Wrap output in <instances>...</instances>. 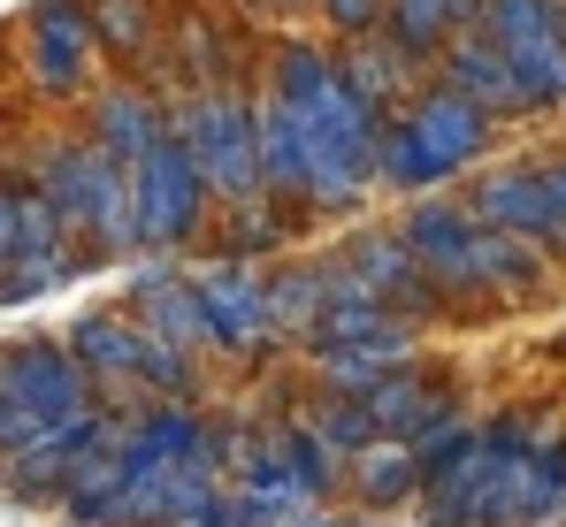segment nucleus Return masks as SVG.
<instances>
[{
  "label": "nucleus",
  "instance_id": "obj_1",
  "mask_svg": "<svg viewBox=\"0 0 566 527\" xmlns=\"http://www.w3.org/2000/svg\"><path fill=\"white\" fill-rule=\"evenodd\" d=\"M269 99L291 115V138H298V207H314V214L353 207L376 183L368 169H376L382 123L345 92L337 54L306 46V39H283L276 62H269Z\"/></svg>",
  "mask_w": 566,
  "mask_h": 527
},
{
  "label": "nucleus",
  "instance_id": "obj_2",
  "mask_svg": "<svg viewBox=\"0 0 566 527\" xmlns=\"http://www.w3.org/2000/svg\"><path fill=\"white\" fill-rule=\"evenodd\" d=\"M169 138L191 154L207 199L230 214L261 207V154H253V92L214 85V92H169Z\"/></svg>",
  "mask_w": 566,
  "mask_h": 527
},
{
  "label": "nucleus",
  "instance_id": "obj_3",
  "mask_svg": "<svg viewBox=\"0 0 566 527\" xmlns=\"http://www.w3.org/2000/svg\"><path fill=\"white\" fill-rule=\"evenodd\" d=\"M490 146V115L482 107H468L460 92L429 85L406 115H390L376 138V183H390V191H421V183H444V176H460Z\"/></svg>",
  "mask_w": 566,
  "mask_h": 527
},
{
  "label": "nucleus",
  "instance_id": "obj_4",
  "mask_svg": "<svg viewBox=\"0 0 566 527\" xmlns=\"http://www.w3.org/2000/svg\"><path fill=\"white\" fill-rule=\"evenodd\" d=\"M0 405H15V413H31V421L99 413L93 375L70 359L62 337H15V345H0Z\"/></svg>",
  "mask_w": 566,
  "mask_h": 527
},
{
  "label": "nucleus",
  "instance_id": "obj_5",
  "mask_svg": "<svg viewBox=\"0 0 566 527\" xmlns=\"http://www.w3.org/2000/svg\"><path fill=\"white\" fill-rule=\"evenodd\" d=\"M130 191H138V238L146 253H177L207 230V183L191 169V154L177 138H161L138 169H130Z\"/></svg>",
  "mask_w": 566,
  "mask_h": 527
},
{
  "label": "nucleus",
  "instance_id": "obj_6",
  "mask_svg": "<svg viewBox=\"0 0 566 527\" xmlns=\"http://www.w3.org/2000/svg\"><path fill=\"white\" fill-rule=\"evenodd\" d=\"M191 298L207 306V329H214V351H253V359H269L283 345L276 322H269V275L245 261H214L185 275Z\"/></svg>",
  "mask_w": 566,
  "mask_h": 527
},
{
  "label": "nucleus",
  "instance_id": "obj_7",
  "mask_svg": "<svg viewBox=\"0 0 566 527\" xmlns=\"http://www.w3.org/2000/svg\"><path fill=\"white\" fill-rule=\"evenodd\" d=\"M368 405V421H376V443H406V451H421V443L452 436L468 413H460V398L421 367V359H406V367H390L376 390L360 398Z\"/></svg>",
  "mask_w": 566,
  "mask_h": 527
},
{
  "label": "nucleus",
  "instance_id": "obj_8",
  "mask_svg": "<svg viewBox=\"0 0 566 527\" xmlns=\"http://www.w3.org/2000/svg\"><path fill=\"white\" fill-rule=\"evenodd\" d=\"M23 31H31L23 39V70H31V85L46 92V99H70V92L93 85L99 46H93V23H85L77 0H39Z\"/></svg>",
  "mask_w": 566,
  "mask_h": 527
},
{
  "label": "nucleus",
  "instance_id": "obj_9",
  "mask_svg": "<svg viewBox=\"0 0 566 527\" xmlns=\"http://www.w3.org/2000/svg\"><path fill=\"white\" fill-rule=\"evenodd\" d=\"M398 245L413 253V267L429 275V291H437V306H474L482 291H474V222L468 207H452V199H429V207H413L406 214V230H398Z\"/></svg>",
  "mask_w": 566,
  "mask_h": 527
},
{
  "label": "nucleus",
  "instance_id": "obj_10",
  "mask_svg": "<svg viewBox=\"0 0 566 527\" xmlns=\"http://www.w3.org/2000/svg\"><path fill=\"white\" fill-rule=\"evenodd\" d=\"M337 261L353 275V291H360L368 306H382V314H398V322H413V329L437 314V291H429V275L413 267V253L398 245V230H360Z\"/></svg>",
  "mask_w": 566,
  "mask_h": 527
},
{
  "label": "nucleus",
  "instance_id": "obj_11",
  "mask_svg": "<svg viewBox=\"0 0 566 527\" xmlns=\"http://www.w3.org/2000/svg\"><path fill=\"white\" fill-rule=\"evenodd\" d=\"M161 138H169V92L138 85V77H115L93 92V146L115 169H138Z\"/></svg>",
  "mask_w": 566,
  "mask_h": 527
},
{
  "label": "nucleus",
  "instance_id": "obj_12",
  "mask_svg": "<svg viewBox=\"0 0 566 527\" xmlns=\"http://www.w3.org/2000/svg\"><path fill=\"white\" fill-rule=\"evenodd\" d=\"M337 77H345V92H353L376 123H390V115H406V107L429 92V62H413L398 39L368 31V39H353V46L337 54Z\"/></svg>",
  "mask_w": 566,
  "mask_h": 527
},
{
  "label": "nucleus",
  "instance_id": "obj_13",
  "mask_svg": "<svg viewBox=\"0 0 566 527\" xmlns=\"http://www.w3.org/2000/svg\"><path fill=\"white\" fill-rule=\"evenodd\" d=\"M298 345L314 351V359H376V367H406L413 345H421V329L398 322V314H382V306H368V298H353V306H329Z\"/></svg>",
  "mask_w": 566,
  "mask_h": 527
},
{
  "label": "nucleus",
  "instance_id": "obj_14",
  "mask_svg": "<svg viewBox=\"0 0 566 527\" xmlns=\"http://www.w3.org/2000/svg\"><path fill=\"white\" fill-rule=\"evenodd\" d=\"M130 306H138V314H130V322H138V329H146V337H154V345H169V351H214V329H207V306H199V298H191V283H185V267H138V275H130Z\"/></svg>",
  "mask_w": 566,
  "mask_h": 527
},
{
  "label": "nucleus",
  "instance_id": "obj_15",
  "mask_svg": "<svg viewBox=\"0 0 566 527\" xmlns=\"http://www.w3.org/2000/svg\"><path fill=\"white\" fill-rule=\"evenodd\" d=\"M85 8V23H93V46L99 54H123V62H138V85H169V54H161V15H154V0H77ZM185 92V85H169Z\"/></svg>",
  "mask_w": 566,
  "mask_h": 527
},
{
  "label": "nucleus",
  "instance_id": "obj_16",
  "mask_svg": "<svg viewBox=\"0 0 566 527\" xmlns=\"http://www.w3.org/2000/svg\"><path fill=\"white\" fill-rule=\"evenodd\" d=\"M429 85L460 92L468 107H482V115H513V107H528V99H521V77H513V62H505L482 31H460V39L437 54V77H429Z\"/></svg>",
  "mask_w": 566,
  "mask_h": 527
},
{
  "label": "nucleus",
  "instance_id": "obj_17",
  "mask_svg": "<svg viewBox=\"0 0 566 527\" xmlns=\"http://www.w3.org/2000/svg\"><path fill=\"white\" fill-rule=\"evenodd\" d=\"M107 169H115V161L85 138V146H46V154H39V176H23V183H39V199L54 207L62 238H85V230H93L99 176H107Z\"/></svg>",
  "mask_w": 566,
  "mask_h": 527
},
{
  "label": "nucleus",
  "instance_id": "obj_18",
  "mask_svg": "<svg viewBox=\"0 0 566 527\" xmlns=\"http://www.w3.org/2000/svg\"><path fill=\"white\" fill-rule=\"evenodd\" d=\"M468 261H474V291L497 298V306H521V298H544V291H552V261H544V245H528V238L474 230Z\"/></svg>",
  "mask_w": 566,
  "mask_h": 527
},
{
  "label": "nucleus",
  "instance_id": "obj_19",
  "mask_svg": "<svg viewBox=\"0 0 566 527\" xmlns=\"http://www.w3.org/2000/svg\"><path fill=\"white\" fill-rule=\"evenodd\" d=\"M353 298H360V291H353L345 261H314V267L269 275V322H276V337H306L329 306H353Z\"/></svg>",
  "mask_w": 566,
  "mask_h": 527
},
{
  "label": "nucleus",
  "instance_id": "obj_20",
  "mask_svg": "<svg viewBox=\"0 0 566 527\" xmlns=\"http://www.w3.org/2000/svg\"><path fill=\"white\" fill-rule=\"evenodd\" d=\"M70 359L93 375V390H107V382H130L138 390V359H146V329L130 322V314H77L70 322Z\"/></svg>",
  "mask_w": 566,
  "mask_h": 527
},
{
  "label": "nucleus",
  "instance_id": "obj_21",
  "mask_svg": "<svg viewBox=\"0 0 566 527\" xmlns=\"http://www.w3.org/2000/svg\"><path fill=\"white\" fill-rule=\"evenodd\" d=\"M474 31L505 62H536V54L566 46V0H482L474 8Z\"/></svg>",
  "mask_w": 566,
  "mask_h": 527
},
{
  "label": "nucleus",
  "instance_id": "obj_22",
  "mask_svg": "<svg viewBox=\"0 0 566 527\" xmlns=\"http://www.w3.org/2000/svg\"><path fill=\"white\" fill-rule=\"evenodd\" d=\"M99 421H107V413H70V421H46V436L23 443V451L8 459V489H15V497H46V489H62V482H70V466H77V451L99 436Z\"/></svg>",
  "mask_w": 566,
  "mask_h": 527
},
{
  "label": "nucleus",
  "instance_id": "obj_23",
  "mask_svg": "<svg viewBox=\"0 0 566 527\" xmlns=\"http://www.w3.org/2000/svg\"><path fill=\"white\" fill-rule=\"evenodd\" d=\"M474 8L482 0H382V39H398L413 62H429L460 31H474Z\"/></svg>",
  "mask_w": 566,
  "mask_h": 527
},
{
  "label": "nucleus",
  "instance_id": "obj_24",
  "mask_svg": "<svg viewBox=\"0 0 566 527\" xmlns=\"http://www.w3.org/2000/svg\"><path fill=\"white\" fill-rule=\"evenodd\" d=\"M93 253L107 261H130V253H146V238H138V191H130V169H107L99 176V199H93Z\"/></svg>",
  "mask_w": 566,
  "mask_h": 527
},
{
  "label": "nucleus",
  "instance_id": "obj_25",
  "mask_svg": "<svg viewBox=\"0 0 566 527\" xmlns=\"http://www.w3.org/2000/svg\"><path fill=\"white\" fill-rule=\"evenodd\" d=\"M291 429H306L329 459H345V451L360 459V451L376 443V421H368V405H360V398H322V390H314V405H306Z\"/></svg>",
  "mask_w": 566,
  "mask_h": 527
},
{
  "label": "nucleus",
  "instance_id": "obj_26",
  "mask_svg": "<svg viewBox=\"0 0 566 527\" xmlns=\"http://www.w3.org/2000/svg\"><path fill=\"white\" fill-rule=\"evenodd\" d=\"M353 489H360V505H406L413 489H421V466H413V451L406 443H368L360 459H353Z\"/></svg>",
  "mask_w": 566,
  "mask_h": 527
},
{
  "label": "nucleus",
  "instance_id": "obj_27",
  "mask_svg": "<svg viewBox=\"0 0 566 527\" xmlns=\"http://www.w3.org/2000/svg\"><path fill=\"white\" fill-rule=\"evenodd\" d=\"M269 436H276V459L291 466V482H298V497H306V505H322V497L337 489V459H329L322 443L306 436V429H291V421H283V429H269Z\"/></svg>",
  "mask_w": 566,
  "mask_h": 527
},
{
  "label": "nucleus",
  "instance_id": "obj_28",
  "mask_svg": "<svg viewBox=\"0 0 566 527\" xmlns=\"http://www.w3.org/2000/svg\"><path fill=\"white\" fill-rule=\"evenodd\" d=\"M283 230H291V214H283V207H269V199H261V207H245V214H230V230H222V261H261V253H276L283 245Z\"/></svg>",
  "mask_w": 566,
  "mask_h": 527
},
{
  "label": "nucleus",
  "instance_id": "obj_29",
  "mask_svg": "<svg viewBox=\"0 0 566 527\" xmlns=\"http://www.w3.org/2000/svg\"><path fill=\"white\" fill-rule=\"evenodd\" d=\"M322 8V23L353 46V39H368V31H382V0H314Z\"/></svg>",
  "mask_w": 566,
  "mask_h": 527
},
{
  "label": "nucleus",
  "instance_id": "obj_30",
  "mask_svg": "<svg viewBox=\"0 0 566 527\" xmlns=\"http://www.w3.org/2000/svg\"><path fill=\"white\" fill-rule=\"evenodd\" d=\"M544 191H552V230H544V245L566 253V169H544Z\"/></svg>",
  "mask_w": 566,
  "mask_h": 527
},
{
  "label": "nucleus",
  "instance_id": "obj_31",
  "mask_svg": "<svg viewBox=\"0 0 566 527\" xmlns=\"http://www.w3.org/2000/svg\"><path fill=\"white\" fill-rule=\"evenodd\" d=\"M8 261H15V191L0 183V275H8Z\"/></svg>",
  "mask_w": 566,
  "mask_h": 527
},
{
  "label": "nucleus",
  "instance_id": "obj_32",
  "mask_svg": "<svg viewBox=\"0 0 566 527\" xmlns=\"http://www.w3.org/2000/svg\"><path fill=\"white\" fill-rule=\"evenodd\" d=\"M245 15H291V8H306V0H238Z\"/></svg>",
  "mask_w": 566,
  "mask_h": 527
},
{
  "label": "nucleus",
  "instance_id": "obj_33",
  "mask_svg": "<svg viewBox=\"0 0 566 527\" xmlns=\"http://www.w3.org/2000/svg\"><path fill=\"white\" fill-rule=\"evenodd\" d=\"M559 513H566V443H559Z\"/></svg>",
  "mask_w": 566,
  "mask_h": 527
},
{
  "label": "nucleus",
  "instance_id": "obj_34",
  "mask_svg": "<svg viewBox=\"0 0 566 527\" xmlns=\"http://www.w3.org/2000/svg\"><path fill=\"white\" fill-rule=\"evenodd\" d=\"M559 169H566V161H559Z\"/></svg>",
  "mask_w": 566,
  "mask_h": 527
}]
</instances>
